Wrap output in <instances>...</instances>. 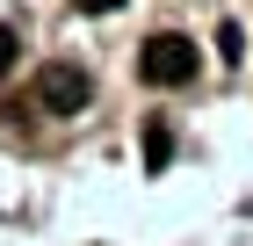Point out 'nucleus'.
Here are the masks:
<instances>
[{
    "label": "nucleus",
    "instance_id": "f257e3e1",
    "mask_svg": "<svg viewBox=\"0 0 253 246\" xmlns=\"http://www.w3.org/2000/svg\"><path fill=\"white\" fill-rule=\"evenodd\" d=\"M195 44L174 37V29H159V37H145V51H137V73H145V87H188L195 80Z\"/></svg>",
    "mask_w": 253,
    "mask_h": 246
},
{
    "label": "nucleus",
    "instance_id": "f03ea898",
    "mask_svg": "<svg viewBox=\"0 0 253 246\" xmlns=\"http://www.w3.org/2000/svg\"><path fill=\"white\" fill-rule=\"evenodd\" d=\"M87 95H94V80L80 73V65H51V73L37 80V101H43L51 116H80V109H87Z\"/></svg>",
    "mask_w": 253,
    "mask_h": 246
},
{
    "label": "nucleus",
    "instance_id": "7ed1b4c3",
    "mask_svg": "<svg viewBox=\"0 0 253 246\" xmlns=\"http://www.w3.org/2000/svg\"><path fill=\"white\" fill-rule=\"evenodd\" d=\"M167 159H174V131H167V123H145V167H167Z\"/></svg>",
    "mask_w": 253,
    "mask_h": 246
},
{
    "label": "nucleus",
    "instance_id": "20e7f679",
    "mask_svg": "<svg viewBox=\"0 0 253 246\" xmlns=\"http://www.w3.org/2000/svg\"><path fill=\"white\" fill-rule=\"evenodd\" d=\"M15 58H22V44H15V29H0V80L15 73Z\"/></svg>",
    "mask_w": 253,
    "mask_h": 246
},
{
    "label": "nucleus",
    "instance_id": "39448f33",
    "mask_svg": "<svg viewBox=\"0 0 253 246\" xmlns=\"http://www.w3.org/2000/svg\"><path fill=\"white\" fill-rule=\"evenodd\" d=\"M73 7H80V15H116L123 0H73Z\"/></svg>",
    "mask_w": 253,
    "mask_h": 246
}]
</instances>
